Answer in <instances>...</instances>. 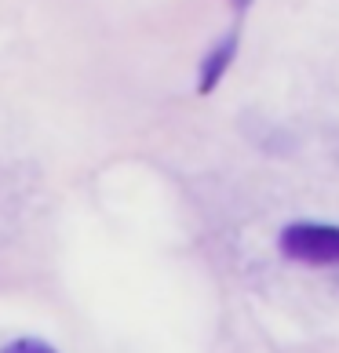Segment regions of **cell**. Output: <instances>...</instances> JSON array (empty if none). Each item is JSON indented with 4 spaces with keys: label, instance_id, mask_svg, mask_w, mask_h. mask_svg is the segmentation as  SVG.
<instances>
[{
    "label": "cell",
    "instance_id": "1",
    "mask_svg": "<svg viewBox=\"0 0 339 353\" xmlns=\"http://www.w3.org/2000/svg\"><path fill=\"white\" fill-rule=\"evenodd\" d=\"M281 255L303 266H339V226L332 222H292L281 230Z\"/></svg>",
    "mask_w": 339,
    "mask_h": 353
},
{
    "label": "cell",
    "instance_id": "2",
    "mask_svg": "<svg viewBox=\"0 0 339 353\" xmlns=\"http://www.w3.org/2000/svg\"><path fill=\"white\" fill-rule=\"evenodd\" d=\"M238 48H241V37H238V30L233 33H226L223 41L215 44V51L208 55L204 62H201V77H197V95H212L215 91V84L226 77V70L233 66V59H238Z\"/></svg>",
    "mask_w": 339,
    "mask_h": 353
},
{
    "label": "cell",
    "instance_id": "3",
    "mask_svg": "<svg viewBox=\"0 0 339 353\" xmlns=\"http://www.w3.org/2000/svg\"><path fill=\"white\" fill-rule=\"evenodd\" d=\"M0 353H59V350L48 346L44 339H15V343H8Z\"/></svg>",
    "mask_w": 339,
    "mask_h": 353
},
{
    "label": "cell",
    "instance_id": "4",
    "mask_svg": "<svg viewBox=\"0 0 339 353\" xmlns=\"http://www.w3.org/2000/svg\"><path fill=\"white\" fill-rule=\"evenodd\" d=\"M249 4H252V0H233V8H238V15H244V11H249Z\"/></svg>",
    "mask_w": 339,
    "mask_h": 353
}]
</instances>
